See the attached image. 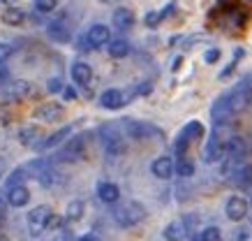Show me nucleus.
Listing matches in <instances>:
<instances>
[{"mask_svg":"<svg viewBox=\"0 0 252 241\" xmlns=\"http://www.w3.org/2000/svg\"><path fill=\"white\" fill-rule=\"evenodd\" d=\"M39 137H42V135H39V128H35V125H26V128L19 130V141H21L23 146H37Z\"/></svg>","mask_w":252,"mask_h":241,"instance_id":"16","label":"nucleus"},{"mask_svg":"<svg viewBox=\"0 0 252 241\" xmlns=\"http://www.w3.org/2000/svg\"><path fill=\"white\" fill-rule=\"evenodd\" d=\"M248 237H250L248 230H241V227H238V230H234V234H231V241H248Z\"/></svg>","mask_w":252,"mask_h":241,"instance_id":"34","label":"nucleus"},{"mask_svg":"<svg viewBox=\"0 0 252 241\" xmlns=\"http://www.w3.org/2000/svg\"><path fill=\"white\" fill-rule=\"evenodd\" d=\"M243 153H245V141L241 139V137H229V139H227V156H229L231 160H238Z\"/></svg>","mask_w":252,"mask_h":241,"instance_id":"18","label":"nucleus"},{"mask_svg":"<svg viewBox=\"0 0 252 241\" xmlns=\"http://www.w3.org/2000/svg\"><path fill=\"white\" fill-rule=\"evenodd\" d=\"M114 218L118 225L132 227L146 218V209H144V204H139V202H125L114 211Z\"/></svg>","mask_w":252,"mask_h":241,"instance_id":"1","label":"nucleus"},{"mask_svg":"<svg viewBox=\"0 0 252 241\" xmlns=\"http://www.w3.org/2000/svg\"><path fill=\"white\" fill-rule=\"evenodd\" d=\"M49 35H51V39H56V42H67L69 39V31L63 21H51V24H49Z\"/></svg>","mask_w":252,"mask_h":241,"instance_id":"19","label":"nucleus"},{"mask_svg":"<svg viewBox=\"0 0 252 241\" xmlns=\"http://www.w3.org/2000/svg\"><path fill=\"white\" fill-rule=\"evenodd\" d=\"M12 51H14V47L9 44V42H0V63H5L12 56Z\"/></svg>","mask_w":252,"mask_h":241,"instance_id":"31","label":"nucleus"},{"mask_svg":"<svg viewBox=\"0 0 252 241\" xmlns=\"http://www.w3.org/2000/svg\"><path fill=\"white\" fill-rule=\"evenodd\" d=\"M49 93H61L63 91V81H61V77H54V79H49Z\"/></svg>","mask_w":252,"mask_h":241,"instance_id":"33","label":"nucleus"},{"mask_svg":"<svg viewBox=\"0 0 252 241\" xmlns=\"http://www.w3.org/2000/svg\"><path fill=\"white\" fill-rule=\"evenodd\" d=\"M7 202H9V207H16V209L26 207V204L31 202V193H28V188L26 186H9Z\"/></svg>","mask_w":252,"mask_h":241,"instance_id":"11","label":"nucleus"},{"mask_svg":"<svg viewBox=\"0 0 252 241\" xmlns=\"http://www.w3.org/2000/svg\"><path fill=\"white\" fill-rule=\"evenodd\" d=\"M238 183H241L243 188H250L252 186V165L241 167V172H238Z\"/></svg>","mask_w":252,"mask_h":241,"instance_id":"27","label":"nucleus"},{"mask_svg":"<svg viewBox=\"0 0 252 241\" xmlns=\"http://www.w3.org/2000/svg\"><path fill=\"white\" fill-rule=\"evenodd\" d=\"M224 156H227V139H222L215 130L211 135V139L206 141V148H204V163H220Z\"/></svg>","mask_w":252,"mask_h":241,"instance_id":"4","label":"nucleus"},{"mask_svg":"<svg viewBox=\"0 0 252 241\" xmlns=\"http://www.w3.org/2000/svg\"><path fill=\"white\" fill-rule=\"evenodd\" d=\"M51 209L42 204V207H35V209L28 213V227H31V234H39L44 232L46 227H49V220H51Z\"/></svg>","mask_w":252,"mask_h":241,"instance_id":"5","label":"nucleus"},{"mask_svg":"<svg viewBox=\"0 0 252 241\" xmlns=\"http://www.w3.org/2000/svg\"><path fill=\"white\" fill-rule=\"evenodd\" d=\"M74 95H77V93H74V91H72V88H67V91H65V98H67V100H72V98H74Z\"/></svg>","mask_w":252,"mask_h":241,"instance_id":"36","label":"nucleus"},{"mask_svg":"<svg viewBox=\"0 0 252 241\" xmlns=\"http://www.w3.org/2000/svg\"><path fill=\"white\" fill-rule=\"evenodd\" d=\"M81 241H97V239H95V237H84Z\"/></svg>","mask_w":252,"mask_h":241,"instance_id":"37","label":"nucleus"},{"mask_svg":"<svg viewBox=\"0 0 252 241\" xmlns=\"http://www.w3.org/2000/svg\"><path fill=\"white\" fill-rule=\"evenodd\" d=\"M97 195H99V200H102V202L114 204V202H118L121 190H118V186H116V183H99V186H97Z\"/></svg>","mask_w":252,"mask_h":241,"instance_id":"15","label":"nucleus"},{"mask_svg":"<svg viewBox=\"0 0 252 241\" xmlns=\"http://www.w3.org/2000/svg\"><path fill=\"white\" fill-rule=\"evenodd\" d=\"M201 135H204V128H201V123H199V121H192V123H188L183 128L181 137H183V139H188V141H192V139H199Z\"/></svg>","mask_w":252,"mask_h":241,"instance_id":"23","label":"nucleus"},{"mask_svg":"<svg viewBox=\"0 0 252 241\" xmlns=\"http://www.w3.org/2000/svg\"><path fill=\"white\" fill-rule=\"evenodd\" d=\"M245 216H248V202H245L243 197H229V202H227V218L238 223Z\"/></svg>","mask_w":252,"mask_h":241,"instance_id":"8","label":"nucleus"},{"mask_svg":"<svg viewBox=\"0 0 252 241\" xmlns=\"http://www.w3.org/2000/svg\"><path fill=\"white\" fill-rule=\"evenodd\" d=\"M26 167H21V170H14L12 172V176H9V186H19V181L26 179Z\"/></svg>","mask_w":252,"mask_h":241,"instance_id":"30","label":"nucleus"},{"mask_svg":"<svg viewBox=\"0 0 252 241\" xmlns=\"http://www.w3.org/2000/svg\"><path fill=\"white\" fill-rule=\"evenodd\" d=\"M99 139H102V144H104L109 156H121V153H125V141H123L121 133L116 130L114 125H102V128H99Z\"/></svg>","mask_w":252,"mask_h":241,"instance_id":"2","label":"nucleus"},{"mask_svg":"<svg viewBox=\"0 0 252 241\" xmlns=\"http://www.w3.org/2000/svg\"><path fill=\"white\" fill-rule=\"evenodd\" d=\"M185 237H188V230H185L183 223H169L167 227H164V239L167 241H185Z\"/></svg>","mask_w":252,"mask_h":241,"instance_id":"17","label":"nucleus"},{"mask_svg":"<svg viewBox=\"0 0 252 241\" xmlns=\"http://www.w3.org/2000/svg\"><path fill=\"white\" fill-rule=\"evenodd\" d=\"M151 172H153L158 179H169V176L174 174V163H171V158L169 156L155 158L153 165H151Z\"/></svg>","mask_w":252,"mask_h":241,"instance_id":"12","label":"nucleus"},{"mask_svg":"<svg viewBox=\"0 0 252 241\" xmlns=\"http://www.w3.org/2000/svg\"><path fill=\"white\" fill-rule=\"evenodd\" d=\"M218 58H220V51H218V49H208L206 54H204V61L206 63H215Z\"/></svg>","mask_w":252,"mask_h":241,"instance_id":"35","label":"nucleus"},{"mask_svg":"<svg viewBox=\"0 0 252 241\" xmlns=\"http://www.w3.org/2000/svg\"><path fill=\"white\" fill-rule=\"evenodd\" d=\"M91 79H93V70H91V65L88 63H74L72 65V81L79 86H88L91 84Z\"/></svg>","mask_w":252,"mask_h":241,"instance_id":"13","label":"nucleus"},{"mask_svg":"<svg viewBox=\"0 0 252 241\" xmlns=\"http://www.w3.org/2000/svg\"><path fill=\"white\" fill-rule=\"evenodd\" d=\"M86 39H88L91 47H95V49L104 47V44H109V39H111V31H109V26H104V24H95V26H91Z\"/></svg>","mask_w":252,"mask_h":241,"instance_id":"7","label":"nucleus"},{"mask_svg":"<svg viewBox=\"0 0 252 241\" xmlns=\"http://www.w3.org/2000/svg\"><path fill=\"white\" fill-rule=\"evenodd\" d=\"M123 128L132 139H148V137H162V133L151 123L144 121H132V118H123Z\"/></svg>","mask_w":252,"mask_h":241,"instance_id":"3","label":"nucleus"},{"mask_svg":"<svg viewBox=\"0 0 252 241\" xmlns=\"http://www.w3.org/2000/svg\"><path fill=\"white\" fill-rule=\"evenodd\" d=\"M114 26L118 31H130L132 26H134V14H132V9L127 7H118L114 12Z\"/></svg>","mask_w":252,"mask_h":241,"instance_id":"14","label":"nucleus"},{"mask_svg":"<svg viewBox=\"0 0 252 241\" xmlns=\"http://www.w3.org/2000/svg\"><path fill=\"white\" fill-rule=\"evenodd\" d=\"M176 174H178V176H183V179L192 176V174H194V165H192V160L181 158V160H178V165H176Z\"/></svg>","mask_w":252,"mask_h":241,"instance_id":"26","label":"nucleus"},{"mask_svg":"<svg viewBox=\"0 0 252 241\" xmlns=\"http://www.w3.org/2000/svg\"><path fill=\"white\" fill-rule=\"evenodd\" d=\"M109 54L114 56V58H125V56L130 54L127 39H114V42H109Z\"/></svg>","mask_w":252,"mask_h":241,"instance_id":"22","label":"nucleus"},{"mask_svg":"<svg viewBox=\"0 0 252 241\" xmlns=\"http://www.w3.org/2000/svg\"><path fill=\"white\" fill-rule=\"evenodd\" d=\"M56 2L58 0H35V7H37V12L46 14V12H54L56 9Z\"/></svg>","mask_w":252,"mask_h":241,"instance_id":"29","label":"nucleus"},{"mask_svg":"<svg viewBox=\"0 0 252 241\" xmlns=\"http://www.w3.org/2000/svg\"><path fill=\"white\" fill-rule=\"evenodd\" d=\"M2 216H5V207H2V209H0V220H2Z\"/></svg>","mask_w":252,"mask_h":241,"instance_id":"38","label":"nucleus"},{"mask_svg":"<svg viewBox=\"0 0 252 241\" xmlns=\"http://www.w3.org/2000/svg\"><path fill=\"white\" fill-rule=\"evenodd\" d=\"M32 93H35V88L31 81H16L12 86V98H31Z\"/></svg>","mask_w":252,"mask_h":241,"instance_id":"24","label":"nucleus"},{"mask_svg":"<svg viewBox=\"0 0 252 241\" xmlns=\"http://www.w3.org/2000/svg\"><path fill=\"white\" fill-rule=\"evenodd\" d=\"M99 104L104 109H109V111H116V109H121L123 104H125V95H123L121 91H116V88L104 91V93L99 95Z\"/></svg>","mask_w":252,"mask_h":241,"instance_id":"10","label":"nucleus"},{"mask_svg":"<svg viewBox=\"0 0 252 241\" xmlns=\"http://www.w3.org/2000/svg\"><path fill=\"white\" fill-rule=\"evenodd\" d=\"M160 19H162V12H148V14H146V26H148V28H155V26L160 24Z\"/></svg>","mask_w":252,"mask_h":241,"instance_id":"32","label":"nucleus"},{"mask_svg":"<svg viewBox=\"0 0 252 241\" xmlns=\"http://www.w3.org/2000/svg\"><path fill=\"white\" fill-rule=\"evenodd\" d=\"M72 133V128H63V130H58V133H54L51 135V137H49V139H44V141H37V146L35 148H51V146H56V144H61L63 139H65V137H67V135Z\"/></svg>","mask_w":252,"mask_h":241,"instance_id":"20","label":"nucleus"},{"mask_svg":"<svg viewBox=\"0 0 252 241\" xmlns=\"http://www.w3.org/2000/svg\"><path fill=\"white\" fill-rule=\"evenodd\" d=\"M63 114H65L63 104H58V102H46V104H42V107L35 111V118L44 121V123H56V121L63 118Z\"/></svg>","mask_w":252,"mask_h":241,"instance_id":"6","label":"nucleus"},{"mask_svg":"<svg viewBox=\"0 0 252 241\" xmlns=\"http://www.w3.org/2000/svg\"><path fill=\"white\" fill-rule=\"evenodd\" d=\"M79 158H84V137L69 139V144L63 148V153H61V160H65V163H74Z\"/></svg>","mask_w":252,"mask_h":241,"instance_id":"9","label":"nucleus"},{"mask_svg":"<svg viewBox=\"0 0 252 241\" xmlns=\"http://www.w3.org/2000/svg\"><path fill=\"white\" fill-rule=\"evenodd\" d=\"M2 2H9V5H12V2H14V0H2Z\"/></svg>","mask_w":252,"mask_h":241,"instance_id":"39","label":"nucleus"},{"mask_svg":"<svg viewBox=\"0 0 252 241\" xmlns=\"http://www.w3.org/2000/svg\"><path fill=\"white\" fill-rule=\"evenodd\" d=\"M23 19H26V14H23V9H19V7H7L2 12V21L9 26H21Z\"/></svg>","mask_w":252,"mask_h":241,"instance_id":"21","label":"nucleus"},{"mask_svg":"<svg viewBox=\"0 0 252 241\" xmlns=\"http://www.w3.org/2000/svg\"><path fill=\"white\" fill-rule=\"evenodd\" d=\"M65 216H67V220H79V218L84 216V202H81V200L69 202L67 204V211H65Z\"/></svg>","mask_w":252,"mask_h":241,"instance_id":"25","label":"nucleus"},{"mask_svg":"<svg viewBox=\"0 0 252 241\" xmlns=\"http://www.w3.org/2000/svg\"><path fill=\"white\" fill-rule=\"evenodd\" d=\"M222 234H220V227H206L204 232H201V241H220Z\"/></svg>","mask_w":252,"mask_h":241,"instance_id":"28","label":"nucleus"}]
</instances>
